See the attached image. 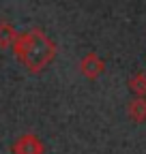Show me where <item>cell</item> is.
I'll list each match as a JSON object with an SVG mask.
<instances>
[{
    "instance_id": "2",
    "label": "cell",
    "mask_w": 146,
    "mask_h": 154,
    "mask_svg": "<svg viewBox=\"0 0 146 154\" xmlns=\"http://www.w3.org/2000/svg\"><path fill=\"white\" fill-rule=\"evenodd\" d=\"M13 154H45V146L39 139V135L34 133H24L15 139V143L11 146Z\"/></svg>"
},
{
    "instance_id": "6",
    "label": "cell",
    "mask_w": 146,
    "mask_h": 154,
    "mask_svg": "<svg viewBox=\"0 0 146 154\" xmlns=\"http://www.w3.org/2000/svg\"><path fill=\"white\" fill-rule=\"evenodd\" d=\"M127 86L133 96H146V73H135L133 77H129Z\"/></svg>"
},
{
    "instance_id": "4",
    "label": "cell",
    "mask_w": 146,
    "mask_h": 154,
    "mask_svg": "<svg viewBox=\"0 0 146 154\" xmlns=\"http://www.w3.org/2000/svg\"><path fill=\"white\" fill-rule=\"evenodd\" d=\"M127 118L135 124L146 122V96H133L127 103Z\"/></svg>"
},
{
    "instance_id": "3",
    "label": "cell",
    "mask_w": 146,
    "mask_h": 154,
    "mask_svg": "<svg viewBox=\"0 0 146 154\" xmlns=\"http://www.w3.org/2000/svg\"><path fill=\"white\" fill-rule=\"evenodd\" d=\"M80 73L86 77V79H99V77L105 73V60L99 56V54H95V51H90V54H86L82 60H80Z\"/></svg>"
},
{
    "instance_id": "5",
    "label": "cell",
    "mask_w": 146,
    "mask_h": 154,
    "mask_svg": "<svg viewBox=\"0 0 146 154\" xmlns=\"http://www.w3.org/2000/svg\"><path fill=\"white\" fill-rule=\"evenodd\" d=\"M17 32L15 26L11 22H7V19H0V49H9L13 47V43L17 41Z\"/></svg>"
},
{
    "instance_id": "1",
    "label": "cell",
    "mask_w": 146,
    "mask_h": 154,
    "mask_svg": "<svg viewBox=\"0 0 146 154\" xmlns=\"http://www.w3.org/2000/svg\"><path fill=\"white\" fill-rule=\"evenodd\" d=\"M13 54L22 66H26L32 75H39L54 62L58 47L41 28H30L17 34V41L13 43Z\"/></svg>"
}]
</instances>
